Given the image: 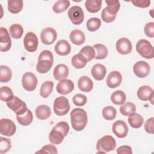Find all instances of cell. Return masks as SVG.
Instances as JSON below:
<instances>
[{"instance_id":"obj_24","label":"cell","mask_w":154,"mask_h":154,"mask_svg":"<svg viewBox=\"0 0 154 154\" xmlns=\"http://www.w3.org/2000/svg\"><path fill=\"white\" fill-rule=\"evenodd\" d=\"M70 40L75 45H81L85 40L84 33L79 29H74L70 34Z\"/></svg>"},{"instance_id":"obj_5","label":"cell","mask_w":154,"mask_h":154,"mask_svg":"<svg viewBox=\"0 0 154 154\" xmlns=\"http://www.w3.org/2000/svg\"><path fill=\"white\" fill-rule=\"evenodd\" d=\"M137 52L143 58L146 59H152L154 57L153 47L148 40L141 39L138 41L136 45Z\"/></svg>"},{"instance_id":"obj_11","label":"cell","mask_w":154,"mask_h":154,"mask_svg":"<svg viewBox=\"0 0 154 154\" xmlns=\"http://www.w3.org/2000/svg\"><path fill=\"white\" fill-rule=\"evenodd\" d=\"M16 126L14 123L8 119H2L0 121V133L2 135L11 137L15 134Z\"/></svg>"},{"instance_id":"obj_45","label":"cell","mask_w":154,"mask_h":154,"mask_svg":"<svg viewBox=\"0 0 154 154\" xmlns=\"http://www.w3.org/2000/svg\"><path fill=\"white\" fill-rule=\"evenodd\" d=\"M101 17H102V19L103 22H105L106 23H111L115 20V19L116 17V15H112V14H109L107 11L106 8H104L102 11Z\"/></svg>"},{"instance_id":"obj_35","label":"cell","mask_w":154,"mask_h":154,"mask_svg":"<svg viewBox=\"0 0 154 154\" xmlns=\"http://www.w3.org/2000/svg\"><path fill=\"white\" fill-rule=\"evenodd\" d=\"M70 6V1L60 0L57 1L52 7V10L55 13H61L65 11Z\"/></svg>"},{"instance_id":"obj_25","label":"cell","mask_w":154,"mask_h":154,"mask_svg":"<svg viewBox=\"0 0 154 154\" xmlns=\"http://www.w3.org/2000/svg\"><path fill=\"white\" fill-rule=\"evenodd\" d=\"M51 114V108L46 105H40L35 109V115L37 118L39 120H45L48 119Z\"/></svg>"},{"instance_id":"obj_36","label":"cell","mask_w":154,"mask_h":154,"mask_svg":"<svg viewBox=\"0 0 154 154\" xmlns=\"http://www.w3.org/2000/svg\"><path fill=\"white\" fill-rule=\"evenodd\" d=\"M9 32L10 34L13 38L19 39L22 36L23 29L20 24L14 23L10 26Z\"/></svg>"},{"instance_id":"obj_28","label":"cell","mask_w":154,"mask_h":154,"mask_svg":"<svg viewBox=\"0 0 154 154\" xmlns=\"http://www.w3.org/2000/svg\"><path fill=\"white\" fill-rule=\"evenodd\" d=\"M87 10L91 13H95L100 11L102 7L101 0H87L85 2Z\"/></svg>"},{"instance_id":"obj_23","label":"cell","mask_w":154,"mask_h":154,"mask_svg":"<svg viewBox=\"0 0 154 154\" xmlns=\"http://www.w3.org/2000/svg\"><path fill=\"white\" fill-rule=\"evenodd\" d=\"M78 86L81 91L88 93L93 89V82L88 76H82L78 79Z\"/></svg>"},{"instance_id":"obj_21","label":"cell","mask_w":154,"mask_h":154,"mask_svg":"<svg viewBox=\"0 0 154 154\" xmlns=\"http://www.w3.org/2000/svg\"><path fill=\"white\" fill-rule=\"evenodd\" d=\"M54 77L57 81L66 79L69 75V69L64 64H59L55 66L54 70Z\"/></svg>"},{"instance_id":"obj_9","label":"cell","mask_w":154,"mask_h":154,"mask_svg":"<svg viewBox=\"0 0 154 154\" xmlns=\"http://www.w3.org/2000/svg\"><path fill=\"white\" fill-rule=\"evenodd\" d=\"M22 86L25 90L28 91H34L37 85V78L32 72L25 73L22 78Z\"/></svg>"},{"instance_id":"obj_19","label":"cell","mask_w":154,"mask_h":154,"mask_svg":"<svg viewBox=\"0 0 154 154\" xmlns=\"http://www.w3.org/2000/svg\"><path fill=\"white\" fill-rule=\"evenodd\" d=\"M122 81V74L118 71L110 72L106 78V85L111 88L119 87Z\"/></svg>"},{"instance_id":"obj_4","label":"cell","mask_w":154,"mask_h":154,"mask_svg":"<svg viewBox=\"0 0 154 154\" xmlns=\"http://www.w3.org/2000/svg\"><path fill=\"white\" fill-rule=\"evenodd\" d=\"M116 142L114 138L111 135H105L98 140L96 144L97 153H106L116 149Z\"/></svg>"},{"instance_id":"obj_7","label":"cell","mask_w":154,"mask_h":154,"mask_svg":"<svg viewBox=\"0 0 154 154\" xmlns=\"http://www.w3.org/2000/svg\"><path fill=\"white\" fill-rule=\"evenodd\" d=\"M7 106L11 109L16 115H22L27 110L26 104L20 99L14 96L12 99L7 102Z\"/></svg>"},{"instance_id":"obj_15","label":"cell","mask_w":154,"mask_h":154,"mask_svg":"<svg viewBox=\"0 0 154 154\" xmlns=\"http://www.w3.org/2000/svg\"><path fill=\"white\" fill-rule=\"evenodd\" d=\"M138 98L143 101L149 100L153 104L154 91L149 85H142L140 87L137 91Z\"/></svg>"},{"instance_id":"obj_44","label":"cell","mask_w":154,"mask_h":154,"mask_svg":"<svg viewBox=\"0 0 154 154\" xmlns=\"http://www.w3.org/2000/svg\"><path fill=\"white\" fill-rule=\"evenodd\" d=\"M72 100L73 103L75 105L79 106H82L85 105V103H87V98L85 95L81 93H78L74 95V96L72 98Z\"/></svg>"},{"instance_id":"obj_39","label":"cell","mask_w":154,"mask_h":154,"mask_svg":"<svg viewBox=\"0 0 154 154\" xmlns=\"http://www.w3.org/2000/svg\"><path fill=\"white\" fill-rule=\"evenodd\" d=\"M79 54L84 55L87 61H90L95 58L96 52L93 47L91 46H85L79 51Z\"/></svg>"},{"instance_id":"obj_27","label":"cell","mask_w":154,"mask_h":154,"mask_svg":"<svg viewBox=\"0 0 154 154\" xmlns=\"http://www.w3.org/2000/svg\"><path fill=\"white\" fill-rule=\"evenodd\" d=\"M16 119L18 123L24 126L30 125L33 120V115L31 111L27 109L26 112L22 115H17Z\"/></svg>"},{"instance_id":"obj_12","label":"cell","mask_w":154,"mask_h":154,"mask_svg":"<svg viewBox=\"0 0 154 154\" xmlns=\"http://www.w3.org/2000/svg\"><path fill=\"white\" fill-rule=\"evenodd\" d=\"M57 31L52 27H46L44 28L40 33L41 41L46 45H52L57 39Z\"/></svg>"},{"instance_id":"obj_17","label":"cell","mask_w":154,"mask_h":154,"mask_svg":"<svg viewBox=\"0 0 154 154\" xmlns=\"http://www.w3.org/2000/svg\"><path fill=\"white\" fill-rule=\"evenodd\" d=\"M113 133L120 138H123L126 137L128 133V127L126 123L123 120L116 121L112 126Z\"/></svg>"},{"instance_id":"obj_49","label":"cell","mask_w":154,"mask_h":154,"mask_svg":"<svg viewBox=\"0 0 154 154\" xmlns=\"http://www.w3.org/2000/svg\"><path fill=\"white\" fill-rule=\"evenodd\" d=\"M131 2L134 6L140 8H147L149 7L150 4V0H138V1H132Z\"/></svg>"},{"instance_id":"obj_16","label":"cell","mask_w":154,"mask_h":154,"mask_svg":"<svg viewBox=\"0 0 154 154\" xmlns=\"http://www.w3.org/2000/svg\"><path fill=\"white\" fill-rule=\"evenodd\" d=\"M117 51L122 55H127L131 52L132 45L131 42L126 37H122L119 39L116 45Z\"/></svg>"},{"instance_id":"obj_41","label":"cell","mask_w":154,"mask_h":154,"mask_svg":"<svg viewBox=\"0 0 154 154\" xmlns=\"http://www.w3.org/2000/svg\"><path fill=\"white\" fill-rule=\"evenodd\" d=\"M117 114L116 109L111 106H107L102 109V116L103 118L106 120H114Z\"/></svg>"},{"instance_id":"obj_50","label":"cell","mask_w":154,"mask_h":154,"mask_svg":"<svg viewBox=\"0 0 154 154\" xmlns=\"http://www.w3.org/2000/svg\"><path fill=\"white\" fill-rule=\"evenodd\" d=\"M117 153L118 154H131L132 153V149L129 146H122L117 149Z\"/></svg>"},{"instance_id":"obj_10","label":"cell","mask_w":154,"mask_h":154,"mask_svg":"<svg viewBox=\"0 0 154 154\" xmlns=\"http://www.w3.org/2000/svg\"><path fill=\"white\" fill-rule=\"evenodd\" d=\"M38 40L37 35L32 32H28L23 38V45L25 49L29 52H35L38 47Z\"/></svg>"},{"instance_id":"obj_43","label":"cell","mask_w":154,"mask_h":154,"mask_svg":"<svg viewBox=\"0 0 154 154\" xmlns=\"http://www.w3.org/2000/svg\"><path fill=\"white\" fill-rule=\"evenodd\" d=\"M11 147V140L8 138L0 137V153L4 154L8 152Z\"/></svg>"},{"instance_id":"obj_2","label":"cell","mask_w":154,"mask_h":154,"mask_svg":"<svg viewBox=\"0 0 154 154\" xmlns=\"http://www.w3.org/2000/svg\"><path fill=\"white\" fill-rule=\"evenodd\" d=\"M70 116L73 129L76 131H81L83 130L88 121L86 111L82 108H74L71 111Z\"/></svg>"},{"instance_id":"obj_26","label":"cell","mask_w":154,"mask_h":154,"mask_svg":"<svg viewBox=\"0 0 154 154\" xmlns=\"http://www.w3.org/2000/svg\"><path fill=\"white\" fill-rule=\"evenodd\" d=\"M128 120L130 126L135 129L140 128L144 122L143 117L140 114L135 112H133L129 115Z\"/></svg>"},{"instance_id":"obj_46","label":"cell","mask_w":154,"mask_h":154,"mask_svg":"<svg viewBox=\"0 0 154 154\" xmlns=\"http://www.w3.org/2000/svg\"><path fill=\"white\" fill-rule=\"evenodd\" d=\"M36 153H53L56 154L58 153L57 148L55 146L52 144H48L44 146L40 150L37 151Z\"/></svg>"},{"instance_id":"obj_47","label":"cell","mask_w":154,"mask_h":154,"mask_svg":"<svg viewBox=\"0 0 154 154\" xmlns=\"http://www.w3.org/2000/svg\"><path fill=\"white\" fill-rule=\"evenodd\" d=\"M144 32L145 34L149 37L153 38L154 37V22H150L146 23L144 28Z\"/></svg>"},{"instance_id":"obj_40","label":"cell","mask_w":154,"mask_h":154,"mask_svg":"<svg viewBox=\"0 0 154 154\" xmlns=\"http://www.w3.org/2000/svg\"><path fill=\"white\" fill-rule=\"evenodd\" d=\"M105 2L107 4V7H105L107 11L112 15H116L120 7V2L116 0V1H105Z\"/></svg>"},{"instance_id":"obj_33","label":"cell","mask_w":154,"mask_h":154,"mask_svg":"<svg viewBox=\"0 0 154 154\" xmlns=\"http://www.w3.org/2000/svg\"><path fill=\"white\" fill-rule=\"evenodd\" d=\"M12 77V72L10 67L5 65L0 66V82H7Z\"/></svg>"},{"instance_id":"obj_3","label":"cell","mask_w":154,"mask_h":154,"mask_svg":"<svg viewBox=\"0 0 154 154\" xmlns=\"http://www.w3.org/2000/svg\"><path fill=\"white\" fill-rule=\"evenodd\" d=\"M53 63L54 57L52 53L50 51L44 50L38 56L36 70L40 73H46L51 70Z\"/></svg>"},{"instance_id":"obj_31","label":"cell","mask_w":154,"mask_h":154,"mask_svg":"<svg viewBox=\"0 0 154 154\" xmlns=\"http://www.w3.org/2000/svg\"><path fill=\"white\" fill-rule=\"evenodd\" d=\"M54 87V83L51 81H45L41 85L40 95L43 98H47L52 93Z\"/></svg>"},{"instance_id":"obj_30","label":"cell","mask_w":154,"mask_h":154,"mask_svg":"<svg viewBox=\"0 0 154 154\" xmlns=\"http://www.w3.org/2000/svg\"><path fill=\"white\" fill-rule=\"evenodd\" d=\"M8 10L13 14H17L20 12L23 7V2L22 0H10L7 1Z\"/></svg>"},{"instance_id":"obj_32","label":"cell","mask_w":154,"mask_h":154,"mask_svg":"<svg viewBox=\"0 0 154 154\" xmlns=\"http://www.w3.org/2000/svg\"><path fill=\"white\" fill-rule=\"evenodd\" d=\"M126 99L125 93L122 90L114 91L111 96V100L115 105H122Z\"/></svg>"},{"instance_id":"obj_14","label":"cell","mask_w":154,"mask_h":154,"mask_svg":"<svg viewBox=\"0 0 154 154\" xmlns=\"http://www.w3.org/2000/svg\"><path fill=\"white\" fill-rule=\"evenodd\" d=\"M11 46V40L7 29L4 27L0 28V51L7 52Z\"/></svg>"},{"instance_id":"obj_18","label":"cell","mask_w":154,"mask_h":154,"mask_svg":"<svg viewBox=\"0 0 154 154\" xmlns=\"http://www.w3.org/2000/svg\"><path fill=\"white\" fill-rule=\"evenodd\" d=\"M74 90V83L70 79H64L58 83L57 85V92L63 95L67 94Z\"/></svg>"},{"instance_id":"obj_38","label":"cell","mask_w":154,"mask_h":154,"mask_svg":"<svg viewBox=\"0 0 154 154\" xmlns=\"http://www.w3.org/2000/svg\"><path fill=\"white\" fill-rule=\"evenodd\" d=\"M12 90L7 86H2L0 89V99L2 101L7 102L14 97Z\"/></svg>"},{"instance_id":"obj_20","label":"cell","mask_w":154,"mask_h":154,"mask_svg":"<svg viewBox=\"0 0 154 154\" xmlns=\"http://www.w3.org/2000/svg\"><path fill=\"white\" fill-rule=\"evenodd\" d=\"M55 52L61 56L68 55L71 51V46L69 42L66 40H59L55 46Z\"/></svg>"},{"instance_id":"obj_1","label":"cell","mask_w":154,"mask_h":154,"mask_svg":"<svg viewBox=\"0 0 154 154\" xmlns=\"http://www.w3.org/2000/svg\"><path fill=\"white\" fill-rule=\"evenodd\" d=\"M69 132V126L66 122L57 123L52 129L49 135L50 142L53 144H60Z\"/></svg>"},{"instance_id":"obj_48","label":"cell","mask_w":154,"mask_h":154,"mask_svg":"<svg viewBox=\"0 0 154 154\" xmlns=\"http://www.w3.org/2000/svg\"><path fill=\"white\" fill-rule=\"evenodd\" d=\"M153 125H154V118L150 117L144 123L145 131L149 134H153L154 133Z\"/></svg>"},{"instance_id":"obj_37","label":"cell","mask_w":154,"mask_h":154,"mask_svg":"<svg viewBox=\"0 0 154 154\" xmlns=\"http://www.w3.org/2000/svg\"><path fill=\"white\" fill-rule=\"evenodd\" d=\"M120 112L125 116H128L131 114L135 112L136 111V106L135 104L131 102H125L120 107Z\"/></svg>"},{"instance_id":"obj_6","label":"cell","mask_w":154,"mask_h":154,"mask_svg":"<svg viewBox=\"0 0 154 154\" xmlns=\"http://www.w3.org/2000/svg\"><path fill=\"white\" fill-rule=\"evenodd\" d=\"M70 106L69 100L64 96H60L56 98L54 102V112L59 116H63L67 114Z\"/></svg>"},{"instance_id":"obj_42","label":"cell","mask_w":154,"mask_h":154,"mask_svg":"<svg viewBox=\"0 0 154 154\" xmlns=\"http://www.w3.org/2000/svg\"><path fill=\"white\" fill-rule=\"evenodd\" d=\"M86 26L88 31L91 32L96 31L101 26V20L97 17H91L87 20Z\"/></svg>"},{"instance_id":"obj_22","label":"cell","mask_w":154,"mask_h":154,"mask_svg":"<svg viewBox=\"0 0 154 154\" xmlns=\"http://www.w3.org/2000/svg\"><path fill=\"white\" fill-rule=\"evenodd\" d=\"M91 73L93 77L97 81H102L104 79L106 73V67L101 64H94L91 70Z\"/></svg>"},{"instance_id":"obj_34","label":"cell","mask_w":154,"mask_h":154,"mask_svg":"<svg viewBox=\"0 0 154 154\" xmlns=\"http://www.w3.org/2000/svg\"><path fill=\"white\" fill-rule=\"evenodd\" d=\"M94 49L96 50V55L95 59L96 60H103L105 58L108 54V51L107 48L102 44H96L93 46Z\"/></svg>"},{"instance_id":"obj_13","label":"cell","mask_w":154,"mask_h":154,"mask_svg":"<svg viewBox=\"0 0 154 154\" xmlns=\"http://www.w3.org/2000/svg\"><path fill=\"white\" fill-rule=\"evenodd\" d=\"M134 74L138 78H143L147 77L150 73L149 64L144 61H139L135 63L133 67Z\"/></svg>"},{"instance_id":"obj_8","label":"cell","mask_w":154,"mask_h":154,"mask_svg":"<svg viewBox=\"0 0 154 154\" xmlns=\"http://www.w3.org/2000/svg\"><path fill=\"white\" fill-rule=\"evenodd\" d=\"M67 14L71 22L75 25H80L84 21V13L82 8L79 6L75 5L70 8Z\"/></svg>"},{"instance_id":"obj_29","label":"cell","mask_w":154,"mask_h":154,"mask_svg":"<svg viewBox=\"0 0 154 154\" xmlns=\"http://www.w3.org/2000/svg\"><path fill=\"white\" fill-rule=\"evenodd\" d=\"M86 58L81 54H78L73 56L71 60V63L72 66L78 69H82L85 66L87 63Z\"/></svg>"}]
</instances>
